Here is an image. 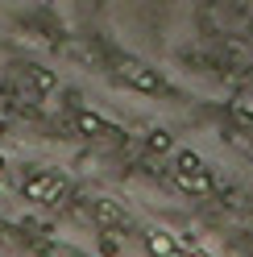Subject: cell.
<instances>
[{
    "label": "cell",
    "mask_w": 253,
    "mask_h": 257,
    "mask_svg": "<svg viewBox=\"0 0 253 257\" xmlns=\"http://www.w3.org/2000/svg\"><path fill=\"white\" fill-rule=\"evenodd\" d=\"M116 79H120L124 87L141 91V95H166V79L158 75L154 67L137 62V58H120V62H116Z\"/></svg>",
    "instance_id": "1"
},
{
    "label": "cell",
    "mask_w": 253,
    "mask_h": 257,
    "mask_svg": "<svg viewBox=\"0 0 253 257\" xmlns=\"http://www.w3.org/2000/svg\"><path fill=\"white\" fill-rule=\"evenodd\" d=\"M25 199L29 203H42V207H54V203H62L67 199V179H62V174H54V170H46V174H34V179H29L25 187Z\"/></svg>",
    "instance_id": "2"
},
{
    "label": "cell",
    "mask_w": 253,
    "mask_h": 257,
    "mask_svg": "<svg viewBox=\"0 0 253 257\" xmlns=\"http://www.w3.org/2000/svg\"><path fill=\"white\" fill-rule=\"evenodd\" d=\"M75 133H83V137H112L116 128L108 124L100 112H79V116H75Z\"/></svg>",
    "instance_id": "3"
},
{
    "label": "cell",
    "mask_w": 253,
    "mask_h": 257,
    "mask_svg": "<svg viewBox=\"0 0 253 257\" xmlns=\"http://www.w3.org/2000/svg\"><path fill=\"white\" fill-rule=\"evenodd\" d=\"M146 249H150L154 257H183L179 240L170 236V232H162V228H150V232H146Z\"/></svg>",
    "instance_id": "4"
},
{
    "label": "cell",
    "mask_w": 253,
    "mask_h": 257,
    "mask_svg": "<svg viewBox=\"0 0 253 257\" xmlns=\"http://www.w3.org/2000/svg\"><path fill=\"white\" fill-rule=\"evenodd\" d=\"M179 187L187 191V195H212L216 191V179L208 174V166L195 170V174H179Z\"/></svg>",
    "instance_id": "5"
},
{
    "label": "cell",
    "mask_w": 253,
    "mask_h": 257,
    "mask_svg": "<svg viewBox=\"0 0 253 257\" xmlns=\"http://www.w3.org/2000/svg\"><path fill=\"white\" fill-rule=\"evenodd\" d=\"M170 162H175V174H195L203 170V158L195 150H170Z\"/></svg>",
    "instance_id": "6"
},
{
    "label": "cell",
    "mask_w": 253,
    "mask_h": 257,
    "mask_svg": "<svg viewBox=\"0 0 253 257\" xmlns=\"http://www.w3.org/2000/svg\"><path fill=\"white\" fill-rule=\"evenodd\" d=\"M96 220L104 224V228H116V224L124 220V212H120V203H112V199H100V203H96Z\"/></svg>",
    "instance_id": "7"
},
{
    "label": "cell",
    "mask_w": 253,
    "mask_h": 257,
    "mask_svg": "<svg viewBox=\"0 0 253 257\" xmlns=\"http://www.w3.org/2000/svg\"><path fill=\"white\" fill-rule=\"evenodd\" d=\"M170 150H175L170 133H166V128H154V133H150V154H170Z\"/></svg>",
    "instance_id": "8"
},
{
    "label": "cell",
    "mask_w": 253,
    "mask_h": 257,
    "mask_svg": "<svg viewBox=\"0 0 253 257\" xmlns=\"http://www.w3.org/2000/svg\"><path fill=\"white\" fill-rule=\"evenodd\" d=\"M29 79H34V83H38V91H54V87H58V79H54L50 71H38V67L29 71Z\"/></svg>",
    "instance_id": "9"
},
{
    "label": "cell",
    "mask_w": 253,
    "mask_h": 257,
    "mask_svg": "<svg viewBox=\"0 0 253 257\" xmlns=\"http://www.w3.org/2000/svg\"><path fill=\"white\" fill-rule=\"evenodd\" d=\"M116 249H120L116 236H104V240H100V253H104V257H116Z\"/></svg>",
    "instance_id": "10"
},
{
    "label": "cell",
    "mask_w": 253,
    "mask_h": 257,
    "mask_svg": "<svg viewBox=\"0 0 253 257\" xmlns=\"http://www.w3.org/2000/svg\"><path fill=\"white\" fill-rule=\"evenodd\" d=\"M9 116V100H5V95H0V120H5Z\"/></svg>",
    "instance_id": "11"
},
{
    "label": "cell",
    "mask_w": 253,
    "mask_h": 257,
    "mask_svg": "<svg viewBox=\"0 0 253 257\" xmlns=\"http://www.w3.org/2000/svg\"><path fill=\"white\" fill-rule=\"evenodd\" d=\"M183 257H208V253H183Z\"/></svg>",
    "instance_id": "12"
},
{
    "label": "cell",
    "mask_w": 253,
    "mask_h": 257,
    "mask_svg": "<svg viewBox=\"0 0 253 257\" xmlns=\"http://www.w3.org/2000/svg\"><path fill=\"white\" fill-rule=\"evenodd\" d=\"M0 174H5V154H0Z\"/></svg>",
    "instance_id": "13"
}]
</instances>
